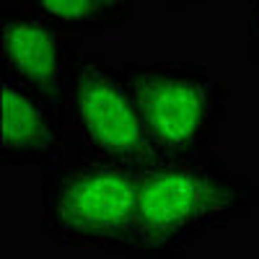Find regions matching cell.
Masks as SVG:
<instances>
[{
    "mask_svg": "<svg viewBox=\"0 0 259 259\" xmlns=\"http://www.w3.org/2000/svg\"><path fill=\"white\" fill-rule=\"evenodd\" d=\"M246 50H249V57L259 62V0H249V16H246Z\"/></svg>",
    "mask_w": 259,
    "mask_h": 259,
    "instance_id": "obj_8",
    "label": "cell"
},
{
    "mask_svg": "<svg viewBox=\"0 0 259 259\" xmlns=\"http://www.w3.org/2000/svg\"><path fill=\"white\" fill-rule=\"evenodd\" d=\"M0 21V73L13 75L60 104L73 106V68L78 52L83 50L80 36L62 31L21 0H3Z\"/></svg>",
    "mask_w": 259,
    "mask_h": 259,
    "instance_id": "obj_5",
    "label": "cell"
},
{
    "mask_svg": "<svg viewBox=\"0 0 259 259\" xmlns=\"http://www.w3.org/2000/svg\"><path fill=\"white\" fill-rule=\"evenodd\" d=\"M140 166L80 150L41 168V233L62 249L138 254Z\"/></svg>",
    "mask_w": 259,
    "mask_h": 259,
    "instance_id": "obj_2",
    "label": "cell"
},
{
    "mask_svg": "<svg viewBox=\"0 0 259 259\" xmlns=\"http://www.w3.org/2000/svg\"><path fill=\"white\" fill-rule=\"evenodd\" d=\"M153 158L215 153L228 135V85L197 62H122Z\"/></svg>",
    "mask_w": 259,
    "mask_h": 259,
    "instance_id": "obj_3",
    "label": "cell"
},
{
    "mask_svg": "<svg viewBox=\"0 0 259 259\" xmlns=\"http://www.w3.org/2000/svg\"><path fill=\"white\" fill-rule=\"evenodd\" d=\"M21 3L75 36L122 29L138 18V0H21Z\"/></svg>",
    "mask_w": 259,
    "mask_h": 259,
    "instance_id": "obj_7",
    "label": "cell"
},
{
    "mask_svg": "<svg viewBox=\"0 0 259 259\" xmlns=\"http://www.w3.org/2000/svg\"><path fill=\"white\" fill-rule=\"evenodd\" d=\"M259 207V184L215 153L153 158L138 177V254L174 256Z\"/></svg>",
    "mask_w": 259,
    "mask_h": 259,
    "instance_id": "obj_1",
    "label": "cell"
},
{
    "mask_svg": "<svg viewBox=\"0 0 259 259\" xmlns=\"http://www.w3.org/2000/svg\"><path fill=\"white\" fill-rule=\"evenodd\" d=\"M73 119L80 153L143 166L153 161L135 94L119 62L99 52H78L73 68Z\"/></svg>",
    "mask_w": 259,
    "mask_h": 259,
    "instance_id": "obj_4",
    "label": "cell"
},
{
    "mask_svg": "<svg viewBox=\"0 0 259 259\" xmlns=\"http://www.w3.org/2000/svg\"><path fill=\"white\" fill-rule=\"evenodd\" d=\"M0 163L47 168L78 148L73 106L60 104L3 73L0 85Z\"/></svg>",
    "mask_w": 259,
    "mask_h": 259,
    "instance_id": "obj_6",
    "label": "cell"
}]
</instances>
